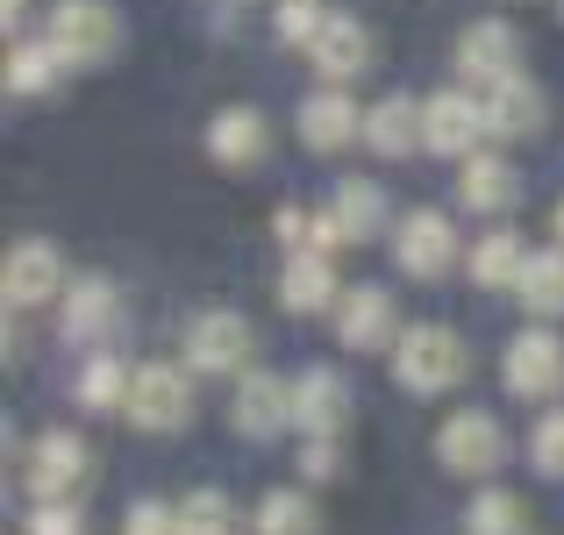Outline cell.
Segmentation results:
<instances>
[{"mask_svg": "<svg viewBox=\"0 0 564 535\" xmlns=\"http://www.w3.org/2000/svg\"><path fill=\"white\" fill-rule=\"evenodd\" d=\"M471 371V350L457 329H443V321H408L393 343V379L408 385V393H451V385H465Z\"/></svg>", "mask_w": 564, "mask_h": 535, "instance_id": "cell-1", "label": "cell"}, {"mask_svg": "<svg viewBox=\"0 0 564 535\" xmlns=\"http://www.w3.org/2000/svg\"><path fill=\"white\" fill-rule=\"evenodd\" d=\"M43 43L65 57V72H86V65H108L122 51V22H115L108 0H57Z\"/></svg>", "mask_w": 564, "mask_h": 535, "instance_id": "cell-2", "label": "cell"}, {"mask_svg": "<svg viewBox=\"0 0 564 535\" xmlns=\"http://www.w3.org/2000/svg\"><path fill=\"white\" fill-rule=\"evenodd\" d=\"M129 422L151 428V436H172V428L193 422V364H165V357H151V364H137V385H129Z\"/></svg>", "mask_w": 564, "mask_h": 535, "instance_id": "cell-3", "label": "cell"}, {"mask_svg": "<svg viewBox=\"0 0 564 535\" xmlns=\"http://www.w3.org/2000/svg\"><path fill=\"white\" fill-rule=\"evenodd\" d=\"M500 457H508V428H500L486 407L443 414V428H436V465L443 471H457V479H486Z\"/></svg>", "mask_w": 564, "mask_h": 535, "instance_id": "cell-4", "label": "cell"}, {"mask_svg": "<svg viewBox=\"0 0 564 535\" xmlns=\"http://www.w3.org/2000/svg\"><path fill=\"white\" fill-rule=\"evenodd\" d=\"M0 293H8V315H29V307H51L65 301V258H57L43 236H22V243L8 250V264H0Z\"/></svg>", "mask_w": 564, "mask_h": 535, "instance_id": "cell-5", "label": "cell"}, {"mask_svg": "<svg viewBox=\"0 0 564 535\" xmlns=\"http://www.w3.org/2000/svg\"><path fill=\"white\" fill-rule=\"evenodd\" d=\"M250 350H258V336H250V321L236 307H207V315L186 321V364L193 371H250Z\"/></svg>", "mask_w": 564, "mask_h": 535, "instance_id": "cell-6", "label": "cell"}, {"mask_svg": "<svg viewBox=\"0 0 564 535\" xmlns=\"http://www.w3.org/2000/svg\"><path fill=\"white\" fill-rule=\"evenodd\" d=\"M86 471H94V457H86V443L72 436V428H51V436H36V450L22 457V485L36 500H72L86 485Z\"/></svg>", "mask_w": 564, "mask_h": 535, "instance_id": "cell-7", "label": "cell"}, {"mask_svg": "<svg viewBox=\"0 0 564 535\" xmlns=\"http://www.w3.org/2000/svg\"><path fill=\"white\" fill-rule=\"evenodd\" d=\"M393 258L408 279H443L457 264V229L451 215H436V207H414V215H400L393 229Z\"/></svg>", "mask_w": 564, "mask_h": 535, "instance_id": "cell-8", "label": "cell"}, {"mask_svg": "<svg viewBox=\"0 0 564 535\" xmlns=\"http://www.w3.org/2000/svg\"><path fill=\"white\" fill-rule=\"evenodd\" d=\"M344 350H393L400 343V315H393V293L386 286H344V301L329 307Z\"/></svg>", "mask_w": 564, "mask_h": 535, "instance_id": "cell-9", "label": "cell"}, {"mask_svg": "<svg viewBox=\"0 0 564 535\" xmlns=\"http://www.w3.org/2000/svg\"><path fill=\"white\" fill-rule=\"evenodd\" d=\"M500 371H508V393L551 400V393H564V343L551 329H522L508 343V357H500Z\"/></svg>", "mask_w": 564, "mask_h": 535, "instance_id": "cell-10", "label": "cell"}, {"mask_svg": "<svg viewBox=\"0 0 564 535\" xmlns=\"http://www.w3.org/2000/svg\"><path fill=\"white\" fill-rule=\"evenodd\" d=\"M457 72H465L471 86H500L508 72H522V36H514V22H500V14L471 22L465 36H457Z\"/></svg>", "mask_w": 564, "mask_h": 535, "instance_id": "cell-11", "label": "cell"}, {"mask_svg": "<svg viewBox=\"0 0 564 535\" xmlns=\"http://www.w3.org/2000/svg\"><path fill=\"white\" fill-rule=\"evenodd\" d=\"M422 122H429V151L436 157H471L486 137V100L465 94V86H451V94L422 100Z\"/></svg>", "mask_w": 564, "mask_h": 535, "instance_id": "cell-12", "label": "cell"}, {"mask_svg": "<svg viewBox=\"0 0 564 535\" xmlns=\"http://www.w3.org/2000/svg\"><path fill=\"white\" fill-rule=\"evenodd\" d=\"M229 422L243 428V436L272 443L279 428H293V379H279V371H243V379H236V400H229Z\"/></svg>", "mask_w": 564, "mask_h": 535, "instance_id": "cell-13", "label": "cell"}, {"mask_svg": "<svg viewBox=\"0 0 564 535\" xmlns=\"http://www.w3.org/2000/svg\"><path fill=\"white\" fill-rule=\"evenodd\" d=\"M344 422H350V385H344V371L307 364L301 379H293V428L315 443V436H336Z\"/></svg>", "mask_w": 564, "mask_h": 535, "instance_id": "cell-14", "label": "cell"}, {"mask_svg": "<svg viewBox=\"0 0 564 535\" xmlns=\"http://www.w3.org/2000/svg\"><path fill=\"white\" fill-rule=\"evenodd\" d=\"M479 100H486V137H500V143L536 137V129H543V108H551V100H543V86L529 79V72H508V79L486 86Z\"/></svg>", "mask_w": 564, "mask_h": 535, "instance_id": "cell-15", "label": "cell"}, {"mask_svg": "<svg viewBox=\"0 0 564 535\" xmlns=\"http://www.w3.org/2000/svg\"><path fill=\"white\" fill-rule=\"evenodd\" d=\"M336 301H344V279H336L329 250H293L286 272H279V307L286 315H322Z\"/></svg>", "mask_w": 564, "mask_h": 535, "instance_id": "cell-16", "label": "cell"}, {"mask_svg": "<svg viewBox=\"0 0 564 535\" xmlns=\"http://www.w3.org/2000/svg\"><path fill=\"white\" fill-rule=\"evenodd\" d=\"M307 57H315V72L329 86H344V79H358V72L372 65V29H365L358 14H329V22H322V36L307 43Z\"/></svg>", "mask_w": 564, "mask_h": 535, "instance_id": "cell-17", "label": "cell"}, {"mask_svg": "<svg viewBox=\"0 0 564 535\" xmlns=\"http://www.w3.org/2000/svg\"><path fill=\"white\" fill-rule=\"evenodd\" d=\"M350 137H365V108L344 86H322V94L301 100V143L307 151H344Z\"/></svg>", "mask_w": 564, "mask_h": 535, "instance_id": "cell-18", "label": "cell"}, {"mask_svg": "<svg viewBox=\"0 0 564 535\" xmlns=\"http://www.w3.org/2000/svg\"><path fill=\"white\" fill-rule=\"evenodd\" d=\"M365 143H372L379 157H414V151H429L422 100H408V94H386L379 108H365Z\"/></svg>", "mask_w": 564, "mask_h": 535, "instance_id": "cell-19", "label": "cell"}, {"mask_svg": "<svg viewBox=\"0 0 564 535\" xmlns=\"http://www.w3.org/2000/svg\"><path fill=\"white\" fill-rule=\"evenodd\" d=\"M457 200L479 207V215H508V207L522 200V172H514L508 157H494V151H471L465 172H457Z\"/></svg>", "mask_w": 564, "mask_h": 535, "instance_id": "cell-20", "label": "cell"}, {"mask_svg": "<svg viewBox=\"0 0 564 535\" xmlns=\"http://www.w3.org/2000/svg\"><path fill=\"white\" fill-rule=\"evenodd\" d=\"M57 315H65L72 343H100V336L122 321V293H115L108 279H72V293L57 301Z\"/></svg>", "mask_w": 564, "mask_h": 535, "instance_id": "cell-21", "label": "cell"}, {"mask_svg": "<svg viewBox=\"0 0 564 535\" xmlns=\"http://www.w3.org/2000/svg\"><path fill=\"white\" fill-rule=\"evenodd\" d=\"M272 151V129H264V114L258 108H221L215 122H207V157L215 165H258V157Z\"/></svg>", "mask_w": 564, "mask_h": 535, "instance_id": "cell-22", "label": "cell"}, {"mask_svg": "<svg viewBox=\"0 0 564 535\" xmlns=\"http://www.w3.org/2000/svg\"><path fill=\"white\" fill-rule=\"evenodd\" d=\"M329 221H336L344 243H372L379 221H386V186H379V178H344L336 200H329Z\"/></svg>", "mask_w": 564, "mask_h": 535, "instance_id": "cell-23", "label": "cell"}, {"mask_svg": "<svg viewBox=\"0 0 564 535\" xmlns=\"http://www.w3.org/2000/svg\"><path fill=\"white\" fill-rule=\"evenodd\" d=\"M471 279H479V286H494V293H514L522 286V272H529V250H522V236L514 229H494V236H479V243H471Z\"/></svg>", "mask_w": 564, "mask_h": 535, "instance_id": "cell-24", "label": "cell"}, {"mask_svg": "<svg viewBox=\"0 0 564 535\" xmlns=\"http://www.w3.org/2000/svg\"><path fill=\"white\" fill-rule=\"evenodd\" d=\"M129 385H137V364H122V357H108V350H94L79 364V407H94V414H122L129 407Z\"/></svg>", "mask_w": 564, "mask_h": 535, "instance_id": "cell-25", "label": "cell"}, {"mask_svg": "<svg viewBox=\"0 0 564 535\" xmlns=\"http://www.w3.org/2000/svg\"><path fill=\"white\" fill-rule=\"evenodd\" d=\"M514 301H522L536 321H557L564 315V243L529 250V272H522V286H514Z\"/></svg>", "mask_w": 564, "mask_h": 535, "instance_id": "cell-26", "label": "cell"}, {"mask_svg": "<svg viewBox=\"0 0 564 535\" xmlns=\"http://www.w3.org/2000/svg\"><path fill=\"white\" fill-rule=\"evenodd\" d=\"M250 535H322V514H315V500H307L301 485H279V493L258 500Z\"/></svg>", "mask_w": 564, "mask_h": 535, "instance_id": "cell-27", "label": "cell"}, {"mask_svg": "<svg viewBox=\"0 0 564 535\" xmlns=\"http://www.w3.org/2000/svg\"><path fill=\"white\" fill-rule=\"evenodd\" d=\"M57 72H65V57H57L51 43L36 36V43H14V51H8V72H0V86H8L14 100H29V94H51Z\"/></svg>", "mask_w": 564, "mask_h": 535, "instance_id": "cell-28", "label": "cell"}, {"mask_svg": "<svg viewBox=\"0 0 564 535\" xmlns=\"http://www.w3.org/2000/svg\"><path fill=\"white\" fill-rule=\"evenodd\" d=\"M465 528L471 535H529V507L514 493H500V485H486V493H471Z\"/></svg>", "mask_w": 564, "mask_h": 535, "instance_id": "cell-29", "label": "cell"}, {"mask_svg": "<svg viewBox=\"0 0 564 535\" xmlns=\"http://www.w3.org/2000/svg\"><path fill=\"white\" fill-rule=\"evenodd\" d=\"M180 535H236V500L221 485H193L180 500Z\"/></svg>", "mask_w": 564, "mask_h": 535, "instance_id": "cell-30", "label": "cell"}, {"mask_svg": "<svg viewBox=\"0 0 564 535\" xmlns=\"http://www.w3.org/2000/svg\"><path fill=\"white\" fill-rule=\"evenodd\" d=\"M529 457H536L543 479H564V414H543V422L529 428Z\"/></svg>", "mask_w": 564, "mask_h": 535, "instance_id": "cell-31", "label": "cell"}, {"mask_svg": "<svg viewBox=\"0 0 564 535\" xmlns=\"http://www.w3.org/2000/svg\"><path fill=\"white\" fill-rule=\"evenodd\" d=\"M22 535H86V514L72 507V500H36L29 522H22Z\"/></svg>", "mask_w": 564, "mask_h": 535, "instance_id": "cell-32", "label": "cell"}, {"mask_svg": "<svg viewBox=\"0 0 564 535\" xmlns=\"http://www.w3.org/2000/svg\"><path fill=\"white\" fill-rule=\"evenodd\" d=\"M122 535H180V507H165V500H129Z\"/></svg>", "mask_w": 564, "mask_h": 535, "instance_id": "cell-33", "label": "cell"}, {"mask_svg": "<svg viewBox=\"0 0 564 535\" xmlns=\"http://www.w3.org/2000/svg\"><path fill=\"white\" fill-rule=\"evenodd\" d=\"M322 22H329V14H322L315 0H279V36L286 43H315Z\"/></svg>", "mask_w": 564, "mask_h": 535, "instance_id": "cell-34", "label": "cell"}, {"mask_svg": "<svg viewBox=\"0 0 564 535\" xmlns=\"http://www.w3.org/2000/svg\"><path fill=\"white\" fill-rule=\"evenodd\" d=\"M344 471V450H336V436H315L301 450V479H336Z\"/></svg>", "mask_w": 564, "mask_h": 535, "instance_id": "cell-35", "label": "cell"}, {"mask_svg": "<svg viewBox=\"0 0 564 535\" xmlns=\"http://www.w3.org/2000/svg\"><path fill=\"white\" fill-rule=\"evenodd\" d=\"M22 14H29V0H0V22H8L14 43H22Z\"/></svg>", "mask_w": 564, "mask_h": 535, "instance_id": "cell-36", "label": "cell"}, {"mask_svg": "<svg viewBox=\"0 0 564 535\" xmlns=\"http://www.w3.org/2000/svg\"><path fill=\"white\" fill-rule=\"evenodd\" d=\"M557 236H564V207H557Z\"/></svg>", "mask_w": 564, "mask_h": 535, "instance_id": "cell-37", "label": "cell"}, {"mask_svg": "<svg viewBox=\"0 0 564 535\" xmlns=\"http://www.w3.org/2000/svg\"><path fill=\"white\" fill-rule=\"evenodd\" d=\"M557 14H564V0H557Z\"/></svg>", "mask_w": 564, "mask_h": 535, "instance_id": "cell-38", "label": "cell"}]
</instances>
